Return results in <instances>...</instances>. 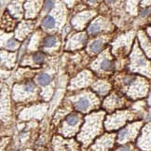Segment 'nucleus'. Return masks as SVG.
<instances>
[{
	"label": "nucleus",
	"mask_w": 151,
	"mask_h": 151,
	"mask_svg": "<svg viewBox=\"0 0 151 151\" xmlns=\"http://www.w3.org/2000/svg\"><path fill=\"white\" fill-rule=\"evenodd\" d=\"M141 123H135L133 126H128L127 128L121 130L119 133V143H123L124 141L130 140L135 135V131H136L137 127Z\"/></svg>",
	"instance_id": "f257e3e1"
},
{
	"label": "nucleus",
	"mask_w": 151,
	"mask_h": 151,
	"mask_svg": "<svg viewBox=\"0 0 151 151\" xmlns=\"http://www.w3.org/2000/svg\"><path fill=\"white\" fill-rule=\"evenodd\" d=\"M92 107V102L89 97L87 96H81L79 97L77 101L75 102V107L78 111L81 112H87Z\"/></svg>",
	"instance_id": "f03ea898"
},
{
	"label": "nucleus",
	"mask_w": 151,
	"mask_h": 151,
	"mask_svg": "<svg viewBox=\"0 0 151 151\" xmlns=\"http://www.w3.org/2000/svg\"><path fill=\"white\" fill-rule=\"evenodd\" d=\"M113 135H107L104 136L103 138H101V140L97 141L96 145H95V148H97L96 151L100 150H107V148H110L113 145Z\"/></svg>",
	"instance_id": "7ed1b4c3"
},
{
	"label": "nucleus",
	"mask_w": 151,
	"mask_h": 151,
	"mask_svg": "<svg viewBox=\"0 0 151 151\" xmlns=\"http://www.w3.org/2000/svg\"><path fill=\"white\" fill-rule=\"evenodd\" d=\"M110 89L109 84L105 81H98L93 85V90L100 95H104Z\"/></svg>",
	"instance_id": "20e7f679"
},
{
	"label": "nucleus",
	"mask_w": 151,
	"mask_h": 151,
	"mask_svg": "<svg viewBox=\"0 0 151 151\" xmlns=\"http://www.w3.org/2000/svg\"><path fill=\"white\" fill-rule=\"evenodd\" d=\"M80 122V116L78 114H71L65 119V124L69 128H75Z\"/></svg>",
	"instance_id": "39448f33"
},
{
	"label": "nucleus",
	"mask_w": 151,
	"mask_h": 151,
	"mask_svg": "<svg viewBox=\"0 0 151 151\" xmlns=\"http://www.w3.org/2000/svg\"><path fill=\"white\" fill-rule=\"evenodd\" d=\"M113 67H114L113 62L110 59L107 58V57H104L103 60L100 63V68L102 70H104V71H107V72L112 71Z\"/></svg>",
	"instance_id": "423d86ee"
},
{
	"label": "nucleus",
	"mask_w": 151,
	"mask_h": 151,
	"mask_svg": "<svg viewBox=\"0 0 151 151\" xmlns=\"http://www.w3.org/2000/svg\"><path fill=\"white\" fill-rule=\"evenodd\" d=\"M37 81L41 86H47V85H49L50 81H52V78H50L49 75L43 73V74H40L37 77Z\"/></svg>",
	"instance_id": "0eeeda50"
},
{
	"label": "nucleus",
	"mask_w": 151,
	"mask_h": 151,
	"mask_svg": "<svg viewBox=\"0 0 151 151\" xmlns=\"http://www.w3.org/2000/svg\"><path fill=\"white\" fill-rule=\"evenodd\" d=\"M103 45H104V43L102 40H95V41H93L90 45V50L92 53H97L102 49Z\"/></svg>",
	"instance_id": "6e6552de"
},
{
	"label": "nucleus",
	"mask_w": 151,
	"mask_h": 151,
	"mask_svg": "<svg viewBox=\"0 0 151 151\" xmlns=\"http://www.w3.org/2000/svg\"><path fill=\"white\" fill-rule=\"evenodd\" d=\"M55 23H56L55 22V19L52 16L49 15V16H47L43 20L42 25H43V27L46 28V29H52V27H54Z\"/></svg>",
	"instance_id": "1a4fd4ad"
},
{
	"label": "nucleus",
	"mask_w": 151,
	"mask_h": 151,
	"mask_svg": "<svg viewBox=\"0 0 151 151\" xmlns=\"http://www.w3.org/2000/svg\"><path fill=\"white\" fill-rule=\"evenodd\" d=\"M56 44H57V37L54 36H49L44 40V47L46 48H52Z\"/></svg>",
	"instance_id": "9d476101"
},
{
	"label": "nucleus",
	"mask_w": 151,
	"mask_h": 151,
	"mask_svg": "<svg viewBox=\"0 0 151 151\" xmlns=\"http://www.w3.org/2000/svg\"><path fill=\"white\" fill-rule=\"evenodd\" d=\"M118 102H119V98L116 97L115 95H112V96H110L108 99H107V101H105V103H104V105L108 104V108L116 107L118 105Z\"/></svg>",
	"instance_id": "9b49d317"
},
{
	"label": "nucleus",
	"mask_w": 151,
	"mask_h": 151,
	"mask_svg": "<svg viewBox=\"0 0 151 151\" xmlns=\"http://www.w3.org/2000/svg\"><path fill=\"white\" fill-rule=\"evenodd\" d=\"M101 29H102V26H101V24L99 23H93L89 27V33L94 36V35H97L101 31Z\"/></svg>",
	"instance_id": "f8f14e48"
},
{
	"label": "nucleus",
	"mask_w": 151,
	"mask_h": 151,
	"mask_svg": "<svg viewBox=\"0 0 151 151\" xmlns=\"http://www.w3.org/2000/svg\"><path fill=\"white\" fill-rule=\"evenodd\" d=\"M34 62L37 64H43L45 61V55L42 53H37L34 55Z\"/></svg>",
	"instance_id": "ddd939ff"
},
{
	"label": "nucleus",
	"mask_w": 151,
	"mask_h": 151,
	"mask_svg": "<svg viewBox=\"0 0 151 151\" xmlns=\"http://www.w3.org/2000/svg\"><path fill=\"white\" fill-rule=\"evenodd\" d=\"M53 5H54V3L52 0H47L46 3H45V11H50V9L53 8Z\"/></svg>",
	"instance_id": "4468645a"
},
{
	"label": "nucleus",
	"mask_w": 151,
	"mask_h": 151,
	"mask_svg": "<svg viewBox=\"0 0 151 151\" xmlns=\"http://www.w3.org/2000/svg\"><path fill=\"white\" fill-rule=\"evenodd\" d=\"M17 47V42L15 41L14 39H11L7 43V48L9 49H13Z\"/></svg>",
	"instance_id": "2eb2a0df"
},
{
	"label": "nucleus",
	"mask_w": 151,
	"mask_h": 151,
	"mask_svg": "<svg viewBox=\"0 0 151 151\" xmlns=\"http://www.w3.org/2000/svg\"><path fill=\"white\" fill-rule=\"evenodd\" d=\"M119 151H133V148L131 145H124V147H120Z\"/></svg>",
	"instance_id": "dca6fc26"
},
{
	"label": "nucleus",
	"mask_w": 151,
	"mask_h": 151,
	"mask_svg": "<svg viewBox=\"0 0 151 151\" xmlns=\"http://www.w3.org/2000/svg\"><path fill=\"white\" fill-rule=\"evenodd\" d=\"M89 2H90V3H95V2H97L98 0H88Z\"/></svg>",
	"instance_id": "f3484780"
},
{
	"label": "nucleus",
	"mask_w": 151,
	"mask_h": 151,
	"mask_svg": "<svg viewBox=\"0 0 151 151\" xmlns=\"http://www.w3.org/2000/svg\"><path fill=\"white\" fill-rule=\"evenodd\" d=\"M0 62H1V57H0Z\"/></svg>",
	"instance_id": "a211bd4d"
},
{
	"label": "nucleus",
	"mask_w": 151,
	"mask_h": 151,
	"mask_svg": "<svg viewBox=\"0 0 151 151\" xmlns=\"http://www.w3.org/2000/svg\"><path fill=\"white\" fill-rule=\"evenodd\" d=\"M0 8H1V3H0Z\"/></svg>",
	"instance_id": "6ab92c4d"
}]
</instances>
